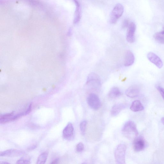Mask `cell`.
<instances>
[{
	"label": "cell",
	"instance_id": "6da1fadb",
	"mask_svg": "<svg viewBox=\"0 0 164 164\" xmlns=\"http://www.w3.org/2000/svg\"><path fill=\"white\" fill-rule=\"evenodd\" d=\"M122 132L124 135L129 138H134L137 137L138 133L135 123L133 121L126 122L123 128Z\"/></svg>",
	"mask_w": 164,
	"mask_h": 164
},
{
	"label": "cell",
	"instance_id": "7a4b0ae2",
	"mask_svg": "<svg viewBox=\"0 0 164 164\" xmlns=\"http://www.w3.org/2000/svg\"><path fill=\"white\" fill-rule=\"evenodd\" d=\"M126 150V146L124 144H120L117 147L114 152L115 159L116 163L125 164V156Z\"/></svg>",
	"mask_w": 164,
	"mask_h": 164
},
{
	"label": "cell",
	"instance_id": "3957f363",
	"mask_svg": "<svg viewBox=\"0 0 164 164\" xmlns=\"http://www.w3.org/2000/svg\"><path fill=\"white\" fill-rule=\"evenodd\" d=\"M124 7L120 3L117 4L113 8L110 15V22L112 24H115L122 16Z\"/></svg>",
	"mask_w": 164,
	"mask_h": 164
},
{
	"label": "cell",
	"instance_id": "277c9868",
	"mask_svg": "<svg viewBox=\"0 0 164 164\" xmlns=\"http://www.w3.org/2000/svg\"><path fill=\"white\" fill-rule=\"evenodd\" d=\"M86 84L93 88L99 87L101 84L100 78L97 74L91 73L88 76Z\"/></svg>",
	"mask_w": 164,
	"mask_h": 164
},
{
	"label": "cell",
	"instance_id": "5b68a950",
	"mask_svg": "<svg viewBox=\"0 0 164 164\" xmlns=\"http://www.w3.org/2000/svg\"><path fill=\"white\" fill-rule=\"evenodd\" d=\"M87 102L90 108L98 110L101 106V102L99 97L95 94L91 93L87 98Z\"/></svg>",
	"mask_w": 164,
	"mask_h": 164
},
{
	"label": "cell",
	"instance_id": "8992f818",
	"mask_svg": "<svg viewBox=\"0 0 164 164\" xmlns=\"http://www.w3.org/2000/svg\"><path fill=\"white\" fill-rule=\"evenodd\" d=\"M20 118L18 114L15 115V112H12L1 115L0 123L1 124L6 123L10 122L16 120Z\"/></svg>",
	"mask_w": 164,
	"mask_h": 164
},
{
	"label": "cell",
	"instance_id": "52a82bcc",
	"mask_svg": "<svg viewBox=\"0 0 164 164\" xmlns=\"http://www.w3.org/2000/svg\"><path fill=\"white\" fill-rule=\"evenodd\" d=\"M136 28V26L134 22L130 23L128 27L126 36V40L128 42L132 43L135 42V33Z\"/></svg>",
	"mask_w": 164,
	"mask_h": 164
},
{
	"label": "cell",
	"instance_id": "ba28073f",
	"mask_svg": "<svg viewBox=\"0 0 164 164\" xmlns=\"http://www.w3.org/2000/svg\"><path fill=\"white\" fill-rule=\"evenodd\" d=\"M133 148L135 151L138 152L143 151L146 147V143L142 137H137L134 139Z\"/></svg>",
	"mask_w": 164,
	"mask_h": 164
},
{
	"label": "cell",
	"instance_id": "9c48e42d",
	"mask_svg": "<svg viewBox=\"0 0 164 164\" xmlns=\"http://www.w3.org/2000/svg\"><path fill=\"white\" fill-rule=\"evenodd\" d=\"M148 60L154 64L159 68H161L163 65V62L160 58L153 52H150L147 55Z\"/></svg>",
	"mask_w": 164,
	"mask_h": 164
},
{
	"label": "cell",
	"instance_id": "30bf717a",
	"mask_svg": "<svg viewBox=\"0 0 164 164\" xmlns=\"http://www.w3.org/2000/svg\"><path fill=\"white\" fill-rule=\"evenodd\" d=\"M74 134V128L73 124L69 123L64 128L63 132V136L65 139L69 140L73 137Z\"/></svg>",
	"mask_w": 164,
	"mask_h": 164
},
{
	"label": "cell",
	"instance_id": "8fae6325",
	"mask_svg": "<svg viewBox=\"0 0 164 164\" xmlns=\"http://www.w3.org/2000/svg\"><path fill=\"white\" fill-rule=\"evenodd\" d=\"M135 61V57L133 53L130 51H127L125 52L124 64L125 67H128L132 65Z\"/></svg>",
	"mask_w": 164,
	"mask_h": 164
},
{
	"label": "cell",
	"instance_id": "7c38bea8",
	"mask_svg": "<svg viewBox=\"0 0 164 164\" xmlns=\"http://www.w3.org/2000/svg\"><path fill=\"white\" fill-rule=\"evenodd\" d=\"M139 94V89L137 86H132L126 91V94L128 97L134 98L138 96Z\"/></svg>",
	"mask_w": 164,
	"mask_h": 164
},
{
	"label": "cell",
	"instance_id": "4fadbf2b",
	"mask_svg": "<svg viewBox=\"0 0 164 164\" xmlns=\"http://www.w3.org/2000/svg\"><path fill=\"white\" fill-rule=\"evenodd\" d=\"M23 152L17 150L11 149L1 152L0 154L1 157H10L19 156L22 154Z\"/></svg>",
	"mask_w": 164,
	"mask_h": 164
},
{
	"label": "cell",
	"instance_id": "5bb4252c",
	"mask_svg": "<svg viewBox=\"0 0 164 164\" xmlns=\"http://www.w3.org/2000/svg\"><path fill=\"white\" fill-rule=\"evenodd\" d=\"M76 6V10L75 14V17L74 20V24L79 22L81 19V15L80 11V5L77 0H73Z\"/></svg>",
	"mask_w": 164,
	"mask_h": 164
},
{
	"label": "cell",
	"instance_id": "9a60e30c",
	"mask_svg": "<svg viewBox=\"0 0 164 164\" xmlns=\"http://www.w3.org/2000/svg\"><path fill=\"white\" fill-rule=\"evenodd\" d=\"M130 109L133 112H137L143 110L144 107L140 101L137 100L133 102L130 107Z\"/></svg>",
	"mask_w": 164,
	"mask_h": 164
},
{
	"label": "cell",
	"instance_id": "2e32d148",
	"mask_svg": "<svg viewBox=\"0 0 164 164\" xmlns=\"http://www.w3.org/2000/svg\"><path fill=\"white\" fill-rule=\"evenodd\" d=\"M124 108L123 104H117L114 105L111 110V114L112 116H115L118 115Z\"/></svg>",
	"mask_w": 164,
	"mask_h": 164
},
{
	"label": "cell",
	"instance_id": "e0dca14e",
	"mask_svg": "<svg viewBox=\"0 0 164 164\" xmlns=\"http://www.w3.org/2000/svg\"><path fill=\"white\" fill-rule=\"evenodd\" d=\"M121 93L119 89L117 87H113L110 91L109 96L111 99H115L120 96Z\"/></svg>",
	"mask_w": 164,
	"mask_h": 164
},
{
	"label": "cell",
	"instance_id": "ac0fdd59",
	"mask_svg": "<svg viewBox=\"0 0 164 164\" xmlns=\"http://www.w3.org/2000/svg\"><path fill=\"white\" fill-rule=\"evenodd\" d=\"M49 153L48 152H45L41 154L38 157L37 164H45L47 159Z\"/></svg>",
	"mask_w": 164,
	"mask_h": 164
},
{
	"label": "cell",
	"instance_id": "d6986e66",
	"mask_svg": "<svg viewBox=\"0 0 164 164\" xmlns=\"http://www.w3.org/2000/svg\"><path fill=\"white\" fill-rule=\"evenodd\" d=\"M154 37L155 39L158 43L164 44V33L162 31L155 33Z\"/></svg>",
	"mask_w": 164,
	"mask_h": 164
},
{
	"label": "cell",
	"instance_id": "ffe728a7",
	"mask_svg": "<svg viewBox=\"0 0 164 164\" xmlns=\"http://www.w3.org/2000/svg\"><path fill=\"white\" fill-rule=\"evenodd\" d=\"M87 124V121L84 120L82 121L80 124V130L83 135H84L85 134Z\"/></svg>",
	"mask_w": 164,
	"mask_h": 164
},
{
	"label": "cell",
	"instance_id": "44dd1931",
	"mask_svg": "<svg viewBox=\"0 0 164 164\" xmlns=\"http://www.w3.org/2000/svg\"><path fill=\"white\" fill-rule=\"evenodd\" d=\"M76 151L78 153H81L84 149V146L81 142L78 143L76 146Z\"/></svg>",
	"mask_w": 164,
	"mask_h": 164
},
{
	"label": "cell",
	"instance_id": "7402d4cb",
	"mask_svg": "<svg viewBox=\"0 0 164 164\" xmlns=\"http://www.w3.org/2000/svg\"><path fill=\"white\" fill-rule=\"evenodd\" d=\"M16 163L17 164H30L31 163L29 158H22L18 160Z\"/></svg>",
	"mask_w": 164,
	"mask_h": 164
},
{
	"label": "cell",
	"instance_id": "603a6c76",
	"mask_svg": "<svg viewBox=\"0 0 164 164\" xmlns=\"http://www.w3.org/2000/svg\"><path fill=\"white\" fill-rule=\"evenodd\" d=\"M129 22L127 19H125L123 21L122 25V28H126L128 27L129 26Z\"/></svg>",
	"mask_w": 164,
	"mask_h": 164
},
{
	"label": "cell",
	"instance_id": "cb8c5ba5",
	"mask_svg": "<svg viewBox=\"0 0 164 164\" xmlns=\"http://www.w3.org/2000/svg\"><path fill=\"white\" fill-rule=\"evenodd\" d=\"M157 88L164 100V89L160 86L157 87Z\"/></svg>",
	"mask_w": 164,
	"mask_h": 164
},
{
	"label": "cell",
	"instance_id": "d4e9b609",
	"mask_svg": "<svg viewBox=\"0 0 164 164\" xmlns=\"http://www.w3.org/2000/svg\"><path fill=\"white\" fill-rule=\"evenodd\" d=\"M32 109V104L31 103L27 110L25 112V115L29 114L31 111Z\"/></svg>",
	"mask_w": 164,
	"mask_h": 164
},
{
	"label": "cell",
	"instance_id": "484cf974",
	"mask_svg": "<svg viewBox=\"0 0 164 164\" xmlns=\"http://www.w3.org/2000/svg\"><path fill=\"white\" fill-rule=\"evenodd\" d=\"M59 161V158H57L53 161L51 163V164H56Z\"/></svg>",
	"mask_w": 164,
	"mask_h": 164
},
{
	"label": "cell",
	"instance_id": "4316f807",
	"mask_svg": "<svg viewBox=\"0 0 164 164\" xmlns=\"http://www.w3.org/2000/svg\"><path fill=\"white\" fill-rule=\"evenodd\" d=\"M36 147H37V145H34L32 146H31V147H30L28 149L29 150H33L35 148H36Z\"/></svg>",
	"mask_w": 164,
	"mask_h": 164
},
{
	"label": "cell",
	"instance_id": "83f0119b",
	"mask_svg": "<svg viewBox=\"0 0 164 164\" xmlns=\"http://www.w3.org/2000/svg\"><path fill=\"white\" fill-rule=\"evenodd\" d=\"M0 163L1 164H9V163L7 162H5V161H3V162H0Z\"/></svg>",
	"mask_w": 164,
	"mask_h": 164
},
{
	"label": "cell",
	"instance_id": "f1b7e54d",
	"mask_svg": "<svg viewBox=\"0 0 164 164\" xmlns=\"http://www.w3.org/2000/svg\"><path fill=\"white\" fill-rule=\"evenodd\" d=\"M161 121L162 123L164 125V117L162 118Z\"/></svg>",
	"mask_w": 164,
	"mask_h": 164
},
{
	"label": "cell",
	"instance_id": "f546056e",
	"mask_svg": "<svg viewBox=\"0 0 164 164\" xmlns=\"http://www.w3.org/2000/svg\"><path fill=\"white\" fill-rule=\"evenodd\" d=\"M162 31L164 33V27L163 28V30Z\"/></svg>",
	"mask_w": 164,
	"mask_h": 164
}]
</instances>
